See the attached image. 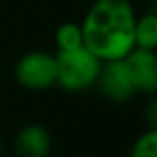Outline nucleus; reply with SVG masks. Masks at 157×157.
Instances as JSON below:
<instances>
[{
    "instance_id": "obj_1",
    "label": "nucleus",
    "mask_w": 157,
    "mask_h": 157,
    "mask_svg": "<svg viewBox=\"0 0 157 157\" xmlns=\"http://www.w3.org/2000/svg\"><path fill=\"white\" fill-rule=\"evenodd\" d=\"M135 22L129 0H94L80 22L83 46L100 61L124 59L135 48Z\"/></svg>"
},
{
    "instance_id": "obj_2",
    "label": "nucleus",
    "mask_w": 157,
    "mask_h": 157,
    "mask_svg": "<svg viewBox=\"0 0 157 157\" xmlns=\"http://www.w3.org/2000/svg\"><path fill=\"white\" fill-rule=\"evenodd\" d=\"M56 61H57L56 85H59L67 93H82L94 87L104 63L85 46L68 52H57Z\"/></svg>"
},
{
    "instance_id": "obj_3",
    "label": "nucleus",
    "mask_w": 157,
    "mask_h": 157,
    "mask_svg": "<svg viewBox=\"0 0 157 157\" xmlns=\"http://www.w3.org/2000/svg\"><path fill=\"white\" fill-rule=\"evenodd\" d=\"M15 80L17 83L32 93L48 91L57 83V61L56 56L43 52V50H32L21 56L15 63Z\"/></svg>"
},
{
    "instance_id": "obj_4",
    "label": "nucleus",
    "mask_w": 157,
    "mask_h": 157,
    "mask_svg": "<svg viewBox=\"0 0 157 157\" xmlns=\"http://www.w3.org/2000/svg\"><path fill=\"white\" fill-rule=\"evenodd\" d=\"M96 85H98L100 93L109 102H115V104H126L137 94L129 68L124 59L104 61Z\"/></svg>"
},
{
    "instance_id": "obj_5",
    "label": "nucleus",
    "mask_w": 157,
    "mask_h": 157,
    "mask_svg": "<svg viewBox=\"0 0 157 157\" xmlns=\"http://www.w3.org/2000/svg\"><path fill=\"white\" fill-rule=\"evenodd\" d=\"M124 61L129 68L135 93L144 96H155L157 94V52L133 48L124 57Z\"/></svg>"
},
{
    "instance_id": "obj_6",
    "label": "nucleus",
    "mask_w": 157,
    "mask_h": 157,
    "mask_svg": "<svg viewBox=\"0 0 157 157\" xmlns=\"http://www.w3.org/2000/svg\"><path fill=\"white\" fill-rule=\"evenodd\" d=\"M13 157H48L52 153V135L41 124L22 126L11 144Z\"/></svg>"
},
{
    "instance_id": "obj_7",
    "label": "nucleus",
    "mask_w": 157,
    "mask_h": 157,
    "mask_svg": "<svg viewBox=\"0 0 157 157\" xmlns=\"http://www.w3.org/2000/svg\"><path fill=\"white\" fill-rule=\"evenodd\" d=\"M135 48L157 52V11L137 17V22H135Z\"/></svg>"
},
{
    "instance_id": "obj_8",
    "label": "nucleus",
    "mask_w": 157,
    "mask_h": 157,
    "mask_svg": "<svg viewBox=\"0 0 157 157\" xmlns=\"http://www.w3.org/2000/svg\"><path fill=\"white\" fill-rule=\"evenodd\" d=\"M54 43L57 52H68L83 46V32L80 22H63L57 26Z\"/></svg>"
},
{
    "instance_id": "obj_9",
    "label": "nucleus",
    "mask_w": 157,
    "mask_h": 157,
    "mask_svg": "<svg viewBox=\"0 0 157 157\" xmlns=\"http://www.w3.org/2000/svg\"><path fill=\"white\" fill-rule=\"evenodd\" d=\"M129 157H157V128H148L133 140Z\"/></svg>"
},
{
    "instance_id": "obj_10",
    "label": "nucleus",
    "mask_w": 157,
    "mask_h": 157,
    "mask_svg": "<svg viewBox=\"0 0 157 157\" xmlns=\"http://www.w3.org/2000/svg\"><path fill=\"white\" fill-rule=\"evenodd\" d=\"M142 118L148 128H157V94L151 96V100L142 109Z\"/></svg>"
},
{
    "instance_id": "obj_11",
    "label": "nucleus",
    "mask_w": 157,
    "mask_h": 157,
    "mask_svg": "<svg viewBox=\"0 0 157 157\" xmlns=\"http://www.w3.org/2000/svg\"><path fill=\"white\" fill-rule=\"evenodd\" d=\"M4 151H6V142H4V139L0 137V157L4 155Z\"/></svg>"
},
{
    "instance_id": "obj_12",
    "label": "nucleus",
    "mask_w": 157,
    "mask_h": 157,
    "mask_svg": "<svg viewBox=\"0 0 157 157\" xmlns=\"http://www.w3.org/2000/svg\"><path fill=\"white\" fill-rule=\"evenodd\" d=\"M153 2H155V4H157V0H153Z\"/></svg>"
}]
</instances>
